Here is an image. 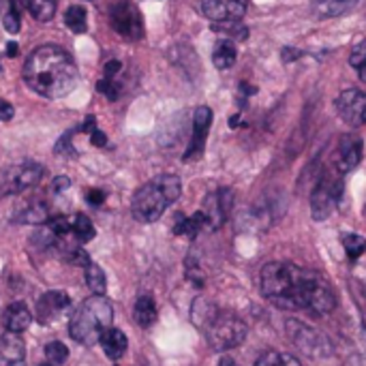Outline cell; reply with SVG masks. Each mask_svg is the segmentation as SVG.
Segmentation results:
<instances>
[{
	"instance_id": "1",
	"label": "cell",
	"mask_w": 366,
	"mask_h": 366,
	"mask_svg": "<svg viewBox=\"0 0 366 366\" xmlns=\"http://www.w3.org/2000/svg\"><path fill=\"white\" fill-rule=\"evenodd\" d=\"M262 294L279 309L309 311L320 317L332 313L337 305L335 292L322 274L285 262L264 266Z\"/></svg>"
},
{
	"instance_id": "2",
	"label": "cell",
	"mask_w": 366,
	"mask_h": 366,
	"mask_svg": "<svg viewBox=\"0 0 366 366\" xmlns=\"http://www.w3.org/2000/svg\"><path fill=\"white\" fill-rule=\"evenodd\" d=\"M24 79L30 90L45 99H62L77 86L79 73L73 58L58 45L36 47L26 64Z\"/></svg>"
},
{
	"instance_id": "3",
	"label": "cell",
	"mask_w": 366,
	"mask_h": 366,
	"mask_svg": "<svg viewBox=\"0 0 366 366\" xmlns=\"http://www.w3.org/2000/svg\"><path fill=\"white\" fill-rule=\"evenodd\" d=\"M193 322L204 328L208 343L217 352H229L247 339V324L229 311H219L206 302L193 305Z\"/></svg>"
},
{
	"instance_id": "4",
	"label": "cell",
	"mask_w": 366,
	"mask_h": 366,
	"mask_svg": "<svg viewBox=\"0 0 366 366\" xmlns=\"http://www.w3.org/2000/svg\"><path fill=\"white\" fill-rule=\"evenodd\" d=\"M180 193H182L180 178L174 174H161L150 182H146L144 187H139L137 193L133 195V204H131L133 217L139 223H154L161 219L167 206H172L180 197Z\"/></svg>"
},
{
	"instance_id": "5",
	"label": "cell",
	"mask_w": 366,
	"mask_h": 366,
	"mask_svg": "<svg viewBox=\"0 0 366 366\" xmlns=\"http://www.w3.org/2000/svg\"><path fill=\"white\" fill-rule=\"evenodd\" d=\"M114 309L105 296H92L77 307L73 317L69 320V335L79 345H97L101 335L112 328Z\"/></svg>"
},
{
	"instance_id": "6",
	"label": "cell",
	"mask_w": 366,
	"mask_h": 366,
	"mask_svg": "<svg viewBox=\"0 0 366 366\" xmlns=\"http://www.w3.org/2000/svg\"><path fill=\"white\" fill-rule=\"evenodd\" d=\"M341 195H343V174L335 165H330L320 176V180H317V184L313 189V195H311V214H313V219L315 221H326L335 212Z\"/></svg>"
},
{
	"instance_id": "7",
	"label": "cell",
	"mask_w": 366,
	"mask_h": 366,
	"mask_svg": "<svg viewBox=\"0 0 366 366\" xmlns=\"http://www.w3.org/2000/svg\"><path fill=\"white\" fill-rule=\"evenodd\" d=\"M43 178V165L39 163H19L11 169L4 172L2 180H0V193L9 195V193H21L26 189H32L41 182Z\"/></svg>"
},
{
	"instance_id": "8",
	"label": "cell",
	"mask_w": 366,
	"mask_h": 366,
	"mask_svg": "<svg viewBox=\"0 0 366 366\" xmlns=\"http://www.w3.org/2000/svg\"><path fill=\"white\" fill-rule=\"evenodd\" d=\"M109 21H112V28L124 39H142V34H144V24H142L139 11L129 0H120L118 4L112 6Z\"/></svg>"
},
{
	"instance_id": "9",
	"label": "cell",
	"mask_w": 366,
	"mask_h": 366,
	"mask_svg": "<svg viewBox=\"0 0 366 366\" xmlns=\"http://www.w3.org/2000/svg\"><path fill=\"white\" fill-rule=\"evenodd\" d=\"M337 112L350 127L366 124V92L358 88L343 90L337 99Z\"/></svg>"
},
{
	"instance_id": "10",
	"label": "cell",
	"mask_w": 366,
	"mask_h": 366,
	"mask_svg": "<svg viewBox=\"0 0 366 366\" xmlns=\"http://www.w3.org/2000/svg\"><path fill=\"white\" fill-rule=\"evenodd\" d=\"M232 199H234V193L229 189H219L217 193H210L206 197L202 214L206 219L208 229H219L225 223V219L232 210Z\"/></svg>"
},
{
	"instance_id": "11",
	"label": "cell",
	"mask_w": 366,
	"mask_h": 366,
	"mask_svg": "<svg viewBox=\"0 0 366 366\" xmlns=\"http://www.w3.org/2000/svg\"><path fill=\"white\" fill-rule=\"evenodd\" d=\"M212 124V109L206 105H199L193 114V133H191V142L189 148L184 152V161H193L199 159L204 148H206V137Z\"/></svg>"
},
{
	"instance_id": "12",
	"label": "cell",
	"mask_w": 366,
	"mask_h": 366,
	"mask_svg": "<svg viewBox=\"0 0 366 366\" xmlns=\"http://www.w3.org/2000/svg\"><path fill=\"white\" fill-rule=\"evenodd\" d=\"M287 330H290V337L292 341L309 356H326L328 354V343L326 339L311 330L309 326L300 324V322H287Z\"/></svg>"
},
{
	"instance_id": "13",
	"label": "cell",
	"mask_w": 366,
	"mask_h": 366,
	"mask_svg": "<svg viewBox=\"0 0 366 366\" xmlns=\"http://www.w3.org/2000/svg\"><path fill=\"white\" fill-rule=\"evenodd\" d=\"M360 161H362V139L358 135H345L337 146L332 165L345 176L352 169H356Z\"/></svg>"
},
{
	"instance_id": "14",
	"label": "cell",
	"mask_w": 366,
	"mask_h": 366,
	"mask_svg": "<svg viewBox=\"0 0 366 366\" xmlns=\"http://www.w3.org/2000/svg\"><path fill=\"white\" fill-rule=\"evenodd\" d=\"M202 11L210 21H234L247 13V0H202Z\"/></svg>"
},
{
	"instance_id": "15",
	"label": "cell",
	"mask_w": 366,
	"mask_h": 366,
	"mask_svg": "<svg viewBox=\"0 0 366 366\" xmlns=\"http://www.w3.org/2000/svg\"><path fill=\"white\" fill-rule=\"evenodd\" d=\"M71 307V298L64 292H47L39 298L36 302V317H41V322H49L60 317L66 309Z\"/></svg>"
},
{
	"instance_id": "16",
	"label": "cell",
	"mask_w": 366,
	"mask_h": 366,
	"mask_svg": "<svg viewBox=\"0 0 366 366\" xmlns=\"http://www.w3.org/2000/svg\"><path fill=\"white\" fill-rule=\"evenodd\" d=\"M30 322H32V315H30V311H28V307L24 302H13L2 313V326H4L6 332L19 335L30 326Z\"/></svg>"
},
{
	"instance_id": "17",
	"label": "cell",
	"mask_w": 366,
	"mask_h": 366,
	"mask_svg": "<svg viewBox=\"0 0 366 366\" xmlns=\"http://www.w3.org/2000/svg\"><path fill=\"white\" fill-rule=\"evenodd\" d=\"M26 356V345L19 335L6 332L0 339V366H11L13 362H21Z\"/></svg>"
},
{
	"instance_id": "18",
	"label": "cell",
	"mask_w": 366,
	"mask_h": 366,
	"mask_svg": "<svg viewBox=\"0 0 366 366\" xmlns=\"http://www.w3.org/2000/svg\"><path fill=\"white\" fill-rule=\"evenodd\" d=\"M99 343H101V347H103V352H105V356L109 360H120L124 356V352H127V345H129L124 332L118 330V328H107L101 335V341Z\"/></svg>"
},
{
	"instance_id": "19",
	"label": "cell",
	"mask_w": 366,
	"mask_h": 366,
	"mask_svg": "<svg viewBox=\"0 0 366 366\" xmlns=\"http://www.w3.org/2000/svg\"><path fill=\"white\" fill-rule=\"evenodd\" d=\"M236 58H238V51H236V45H234V41H229V39H223V41H219V43L214 45V51H212V62H214V66H217V69L225 71V69L234 66V64H236Z\"/></svg>"
},
{
	"instance_id": "20",
	"label": "cell",
	"mask_w": 366,
	"mask_h": 366,
	"mask_svg": "<svg viewBox=\"0 0 366 366\" xmlns=\"http://www.w3.org/2000/svg\"><path fill=\"white\" fill-rule=\"evenodd\" d=\"M206 227V219L199 212H195L193 217H178L176 225H174V234L176 236H187V238H195L202 229Z\"/></svg>"
},
{
	"instance_id": "21",
	"label": "cell",
	"mask_w": 366,
	"mask_h": 366,
	"mask_svg": "<svg viewBox=\"0 0 366 366\" xmlns=\"http://www.w3.org/2000/svg\"><path fill=\"white\" fill-rule=\"evenodd\" d=\"M133 320L137 326L142 328H150L157 320V307H154V300L150 296H142L137 302H135V309H133Z\"/></svg>"
},
{
	"instance_id": "22",
	"label": "cell",
	"mask_w": 366,
	"mask_h": 366,
	"mask_svg": "<svg viewBox=\"0 0 366 366\" xmlns=\"http://www.w3.org/2000/svg\"><path fill=\"white\" fill-rule=\"evenodd\" d=\"M24 2L36 21H49L56 13V4H58V0H24Z\"/></svg>"
},
{
	"instance_id": "23",
	"label": "cell",
	"mask_w": 366,
	"mask_h": 366,
	"mask_svg": "<svg viewBox=\"0 0 366 366\" xmlns=\"http://www.w3.org/2000/svg\"><path fill=\"white\" fill-rule=\"evenodd\" d=\"M64 24H66V28H69L73 34H84V32H86V28H88L84 6H79V4L69 6V9H66V13H64Z\"/></svg>"
},
{
	"instance_id": "24",
	"label": "cell",
	"mask_w": 366,
	"mask_h": 366,
	"mask_svg": "<svg viewBox=\"0 0 366 366\" xmlns=\"http://www.w3.org/2000/svg\"><path fill=\"white\" fill-rule=\"evenodd\" d=\"M358 0H317L315 2V11L322 17H337L341 13H345L350 6H354Z\"/></svg>"
},
{
	"instance_id": "25",
	"label": "cell",
	"mask_w": 366,
	"mask_h": 366,
	"mask_svg": "<svg viewBox=\"0 0 366 366\" xmlns=\"http://www.w3.org/2000/svg\"><path fill=\"white\" fill-rule=\"evenodd\" d=\"M86 283H88V287H90V292L94 296H105V290H107L105 272L97 264H88L86 266Z\"/></svg>"
},
{
	"instance_id": "26",
	"label": "cell",
	"mask_w": 366,
	"mask_h": 366,
	"mask_svg": "<svg viewBox=\"0 0 366 366\" xmlns=\"http://www.w3.org/2000/svg\"><path fill=\"white\" fill-rule=\"evenodd\" d=\"M19 223H28V225H41V223H47L49 221V210L45 204H32L28 206L19 217H17Z\"/></svg>"
},
{
	"instance_id": "27",
	"label": "cell",
	"mask_w": 366,
	"mask_h": 366,
	"mask_svg": "<svg viewBox=\"0 0 366 366\" xmlns=\"http://www.w3.org/2000/svg\"><path fill=\"white\" fill-rule=\"evenodd\" d=\"M71 232L75 234V238L79 240V242H90L92 238H94V225H92V221L86 217V214H77L75 219H73V223H71Z\"/></svg>"
},
{
	"instance_id": "28",
	"label": "cell",
	"mask_w": 366,
	"mask_h": 366,
	"mask_svg": "<svg viewBox=\"0 0 366 366\" xmlns=\"http://www.w3.org/2000/svg\"><path fill=\"white\" fill-rule=\"evenodd\" d=\"M212 28H214L217 32L229 36V41H232V39L244 41V39L249 36V28H244V26L240 24V19H234V21H214Z\"/></svg>"
},
{
	"instance_id": "29",
	"label": "cell",
	"mask_w": 366,
	"mask_h": 366,
	"mask_svg": "<svg viewBox=\"0 0 366 366\" xmlns=\"http://www.w3.org/2000/svg\"><path fill=\"white\" fill-rule=\"evenodd\" d=\"M255 366H302L298 362V358H294L292 354H283V352H268L264 354Z\"/></svg>"
},
{
	"instance_id": "30",
	"label": "cell",
	"mask_w": 366,
	"mask_h": 366,
	"mask_svg": "<svg viewBox=\"0 0 366 366\" xmlns=\"http://www.w3.org/2000/svg\"><path fill=\"white\" fill-rule=\"evenodd\" d=\"M45 356L49 360V365H64L66 358H69V350L60 341H51V343L45 345Z\"/></svg>"
},
{
	"instance_id": "31",
	"label": "cell",
	"mask_w": 366,
	"mask_h": 366,
	"mask_svg": "<svg viewBox=\"0 0 366 366\" xmlns=\"http://www.w3.org/2000/svg\"><path fill=\"white\" fill-rule=\"evenodd\" d=\"M343 244H345V251H347V257L350 259H358L362 253L366 251V240L358 234H350L343 238Z\"/></svg>"
},
{
	"instance_id": "32",
	"label": "cell",
	"mask_w": 366,
	"mask_h": 366,
	"mask_svg": "<svg viewBox=\"0 0 366 366\" xmlns=\"http://www.w3.org/2000/svg\"><path fill=\"white\" fill-rule=\"evenodd\" d=\"M97 90H99V92H103L109 101H116V99L120 97V81H118V77H116V79L103 77V79H99Z\"/></svg>"
},
{
	"instance_id": "33",
	"label": "cell",
	"mask_w": 366,
	"mask_h": 366,
	"mask_svg": "<svg viewBox=\"0 0 366 366\" xmlns=\"http://www.w3.org/2000/svg\"><path fill=\"white\" fill-rule=\"evenodd\" d=\"M64 262H69L71 266H79V268H86L90 264V257L84 249L79 247H69V251L64 253Z\"/></svg>"
},
{
	"instance_id": "34",
	"label": "cell",
	"mask_w": 366,
	"mask_h": 366,
	"mask_svg": "<svg viewBox=\"0 0 366 366\" xmlns=\"http://www.w3.org/2000/svg\"><path fill=\"white\" fill-rule=\"evenodd\" d=\"M49 232L54 236H66L71 232V221L66 217H54L49 219Z\"/></svg>"
},
{
	"instance_id": "35",
	"label": "cell",
	"mask_w": 366,
	"mask_h": 366,
	"mask_svg": "<svg viewBox=\"0 0 366 366\" xmlns=\"http://www.w3.org/2000/svg\"><path fill=\"white\" fill-rule=\"evenodd\" d=\"M350 62H352V66H356V69H360V66L365 64L366 62V41L358 43V45L352 49V54H350Z\"/></svg>"
},
{
	"instance_id": "36",
	"label": "cell",
	"mask_w": 366,
	"mask_h": 366,
	"mask_svg": "<svg viewBox=\"0 0 366 366\" xmlns=\"http://www.w3.org/2000/svg\"><path fill=\"white\" fill-rule=\"evenodd\" d=\"M2 24H4V28H6L9 34H17V30H19V15H15V13L9 11V13L2 17Z\"/></svg>"
},
{
	"instance_id": "37",
	"label": "cell",
	"mask_w": 366,
	"mask_h": 366,
	"mask_svg": "<svg viewBox=\"0 0 366 366\" xmlns=\"http://www.w3.org/2000/svg\"><path fill=\"white\" fill-rule=\"evenodd\" d=\"M120 69H122V64H120L118 60H109V62L105 64V69H103V77L116 79V77H118V73H120Z\"/></svg>"
},
{
	"instance_id": "38",
	"label": "cell",
	"mask_w": 366,
	"mask_h": 366,
	"mask_svg": "<svg viewBox=\"0 0 366 366\" xmlns=\"http://www.w3.org/2000/svg\"><path fill=\"white\" fill-rule=\"evenodd\" d=\"M86 199H88L90 206H101V204L105 202V193H103L101 189H90V191L86 193Z\"/></svg>"
},
{
	"instance_id": "39",
	"label": "cell",
	"mask_w": 366,
	"mask_h": 366,
	"mask_svg": "<svg viewBox=\"0 0 366 366\" xmlns=\"http://www.w3.org/2000/svg\"><path fill=\"white\" fill-rule=\"evenodd\" d=\"M69 187H71V178H66V176H58V178L51 182V191H54V193H64Z\"/></svg>"
},
{
	"instance_id": "40",
	"label": "cell",
	"mask_w": 366,
	"mask_h": 366,
	"mask_svg": "<svg viewBox=\"0 0 366 366\" xmlns=\"http://www.w3.org/2000/svg\"><path fill=\"white\" fill-rule=\"evenodd\" d=\"M90 142H92V146L101 148V146H105V144H107V137H105V133H103V131L94 129V131L90 133Z\"/></svg>"
},
{
	"instance_id": "41",
	"label": "cell",
	"mask_w": 366,
	"mask_h": 366,
	"mask_svg": "<svg viewBox=\"0 0 366 366\" xmlns=\"http://www.w3.org/2000/svg\"><path fill=\"white\" fill-rule=\"evenodd\" d=\"M13 118V107L9 101L0 99V120H11Z\"/></svg>"
},
{
	"instance_id": "42",
	"label": "cell",
	"mask_w": 366,
	"mask_h": 366,
	"mask_svg": "<svg viewBox=\"0 0 366 366\" xmlns=\"http://www.w3.org/2000/svg\"><path fill=\"white\" fill-rule=\"evenodd\" d=\"M17 54H19V45H17V43H13V41H11V43H6V56H9V58H15Z\"/></svg>"
},
{
	"instance_id": "43",
	"label": "cell",
	"mask_w": 366,
	"mask_h": 366,
	"mask_svg": "<svg viewBox=\"0 0 366 366\" xmlns=\"http://www.w3.org/2000/svg\"><path fill=\"white\" fill-rule=\"evenodd\" d=\"M219 366H238V362H234L232 358H223V360L219 362Z\"/></svg>"
},
{
	"instance_id": "44",
	"label": "cell",
	"mask_w": 366,
	"mask_h": 366,
	"mask_svg": "<svg viewBox=\"0 0 366 366\" xmlns=\"http://www.w3.org/2000/svg\"><path fill=\"white\" fill-rule=\"evenodd\" d=\"M358 71H360V79H362V81H366V62L362 64V66H360V69H358Z\"/></svg>"
},
{
	"instance_id": "45",
	"label": "cell",
	"mask_w": 366,
	"mask_h": 366,
	"mask_svg": "<svg viewBox=\"0 0 366 366\" xmlns=\"http://www.w3.org/2000/svg\"><path fill=\"white\" fill-rule=\"evenodd\" d=\"M11 366H26V365H24V360H21V362H13Z\"/></svg>"
},
{
	"instance_id": "46",
	"label": "cell",
	"mask_w": 366,
	"mask_h": 366,
	"mask_svg": "<svg viewBox=\"0 0 366 366\" xmlns=\"http://www.w3.org/2000/svg\"><path fill=\"white\" fill-rule=\"evenodd\" d=\"M43 366H51V365H43Z\"/></svg>"
},
{
	"instance_id": "47",
	"label": "cell",
	"mask_w": 366,
	"mask_h": 366,
	"mask_svg": "<svg viewBox=\"0 0 366 366\" xmlns=\"http://www.w3.org/2000/svg\"><path fill=\"white\" fill-rule=\"evenodd\" d=\"M0 4H2V0H0Z\"/></svg>"
}]
</instances>
